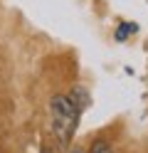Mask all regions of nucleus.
I'll return each instance as SVG.
<instances>
[{"instance_id": "nucleus-1", "label": "nucleus", "mask_w": 148, "mask_h": 153, "mask_svg": "<svg viewBox=\"0 0 148 153\" xmlns=\"http://www.w3.org/2000/svg\"><path fill=\"white\" fill-rule=\"evenodd\" d=\"M49 114H52V133L57 143L62 148L69 146V141H72L74 136V128L79 123V111L72 99L64 97V94H57V97H52V101H49Z\"/></svg>"}, {"instance_id": "nucleus-2", "label": "nucleus", "mask_w": 148, "mask_h": 153, "mask_svg": "<svg viewBox=\"0 0 148 153\" xmlns=\"http://www.w3.org/2000/svg\"><path fill=\"white\" fill-rule=\"evenodd\" d=\"M69 99H72V104H74L79 111H84V106L89 104V94H86V89H82V87H74L72 94H69Z\"/></svg>"}, {"instance_id": "nucleus-3", "label": "nucleus", "mask_w": 148, "mask_h": 153, "mask_svg": "<svg viewBox=\"0 0 148 153\" xmlns=\"http://www.w3.org/2000/svg\"><path fill=\"white\" fill-rule=\"evenodd\" d=\"M89 153H116V151H114V146H111L109 141L96 138V141L91 143V148H89Z\"/></svg>"}, {"instance_id": "nucleus-4", "label": "nucleus", "mask_w": 148, "mask_h": 153, "mask_svg": "<svg viewBox=\"0 0 148 153\" xmlns=\"http://www.w3.org/2000/svg\"><path fill=\"white\" fill-rule=\"evenodd\" d=\"M72 153H86V151H82V148H72Z\"/></svg>"}, {"instance_id": "nucleus-5", "label": "nucleus", "mask_w": 148, "mask_h": 153, "mask_svg": "<svg viewBox=\"0 0 148 153\" xmlns=\"http://www.w3.org/2000/svg\"><path fill=\"white\" fill-rule=\"evenodd\" d=\"M42 153H52V151H49V148H42Z\"/></svg>"}]
</instances>
